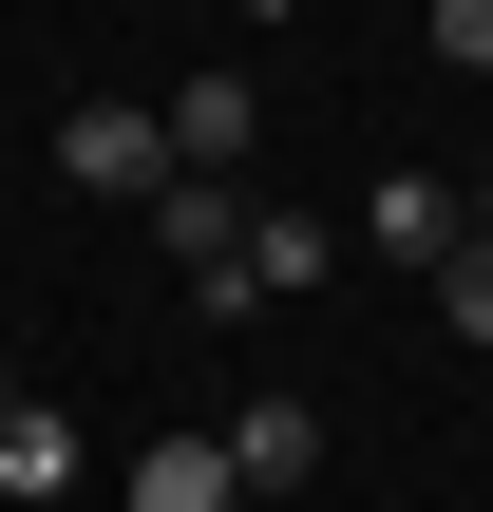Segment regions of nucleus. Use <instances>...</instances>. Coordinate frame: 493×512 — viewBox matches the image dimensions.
Instances as JSON below:
<instances>
[{
	"mask_svg": "<svg viewBox=\"0 0 493 512\" xmlns=\"http://www.w3.org/2000/svg\"><path fill=\"white\" fill-rule=\"evenodd\" d=\"M57 171H76V190H114V209H152V190H171V114H114V95H95V114L57 133Z\"/></svg>",
	"mask_w": 493,
	"mask_h": 512,
	"instance_id": "f257e3e1",
	"label": "nucleus"
},
{
	"mask_svg": "<svg viewBox=\"0 0 493 512\" xmlns=\"http://www.w3.org/2000/svg\"><path fill=\"white\" fill-rule=\"evenodd\" d=\"M152 247H171L190 285H228V266H247V190H228V171H171V190H152Z\"/></svg>",
	"mask_w": 493,
	"mask_h": 512,
	"instance_id": "f03ea898",
	"label": "nucleus"
},
{
	"mask_svg": "<svg viewBox=\"0 0 493 512\" xmlns=\"http://www.w3.org/2000/svg\"><path fill=\"white\" fill-rule=\"evenodd\" d=\"M361 228H380L399 266H456V247H475V190H437V171H380V190H361Z\"/></svg>",
	"mask_w": 493,
	"mask_h": 512,
	"instance_id": "7ed1b4c3",
	"label": "nucleus"
},
{
	"mask_svg": "<svg viewBox=\"0 0 493 512\" xmlns=\"http://www.w3.org/2000/svg\"><path fill=\"white\" fill-rule=\"evenodd\" d=\"M247 152H266L247 133V76H171V171H228L247 190Z\"/></svg>",
	"mask_w": 493,
	"mask_h": 512,
	"instance_id": "20e7f679",
	"label": "nucleus"
},
{
	"mask_svg": "<svg viewBox=\"0 0 493 512\" xmlns=\"http://www.w3.org/2000/svg\"><path fill=\"white\" fill-rule=\"evenodd\" d=\"M247 285L285 304V285H323V209H247V266L209 285V323H247Z\"/></svg>",
	"mask_w": 493,
	"mask_h": 512,
	"instance_id": "39448f33",
	"label": "nucleus"
},
{
	"mask_svg": "<svg viewBox=\"0 0 493 512\" xmlns=\"http://www.w3.org/2000/svg\"><path fill=\"white\" fill-rule=\"evenodd\" d=\"M228 475H247V494H304V475H323V399H247V418H228Z\"/></svg>",
	"mask_w": 493,
	"mask_h": 512,
	"instance_id": "423d86ee",
	"label": "nucleus"
},
{
	"mask_svg": "<svg viewBox=\"0 0 493 512\" xmlns=\"http://www.w3.org/2000/svg\"><path fill=\"white\" fill-rule=\"evenodd\" d=\"M114 512H247V475H228V437H152Z\"/></svg>",
	"mask_w": 493,
	"mask_h": 512,
	"instance_id": "0eeeda50",
	"label": "nucleus"
},
{
	"mask_svg": "<svg viewBox=\"0 0 493 512\" xmlns=\"http://www.w3.org/2000/svg\"><path fill=\"white\" fill-rule=\"evenodd\" d=\"M0 494H76V418H57V399H0Z\"/></svg>",
	"mask_w": 493,
	"mask_h": 512,
	"instance_id": "6e6552de",
	"label": "nucleus"
},
{
	"mask_svg": "<svg viewBox=\"0 0 493 512\" xmlns=\"http://www.w3.org/2000/svg\"><path fill=\"white\" fill-rule=\"evenodd\" d=\"M437 323H456V342H493V247H456V266H437Z\"/></svg>",
	"mask_w": 493,
	"mask_h": 512,
	"instance_id": "1a4fd4ad",
	"label": "nucleus"
},
{
	"mask_svg": "<svg viewBox=\"0 0 493 512\" xmlns=\"http://www.w3.org/2000/svg\"><path fill=\"white\" fill-rule=\"evenodd\" d=\"M437 57H456V76H493V0H437Z\"/></svg>",
	"mask_w": 493,
	"mask_h": 512,
	"instance_id": "9d476101",
	"label": "nucleus"
},
{
	"mask_svg": "<svg viewBox=\"0 0 493 512\" xmlns=\"http://www.w3.org/2000/svg\"><path fill=\"white\" fill-rule=\"evenodd\" d=\"M475 247H493V171H475Z\"/></svg>",
	"mask_w": 493,
	"mask_h": 512,
	"instance_id": "9b49d317",
	"label": "nucleus"
},
{
	"mask_svg": "<svg viewBox=\"0 0 493 512\" xmlns=\"http://www.w3.org/2000/svg\"><path fill=\"white\" fill-rule=\"evenodd\" d=\"M0 399H19V361H0Z\"/></svg>",
	"mask_w": 493,
	"mask_h": 512,
	"instance_id": "f8f14e48",
	"label": "nucleus"
}]
</instances>
